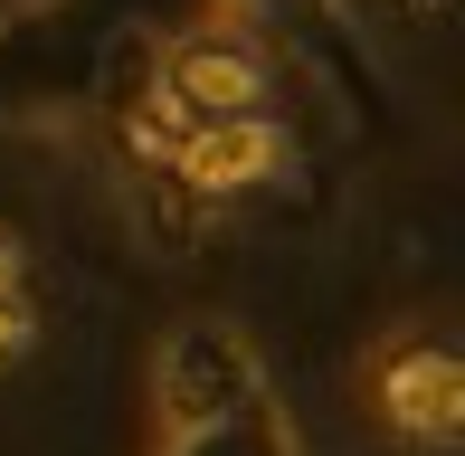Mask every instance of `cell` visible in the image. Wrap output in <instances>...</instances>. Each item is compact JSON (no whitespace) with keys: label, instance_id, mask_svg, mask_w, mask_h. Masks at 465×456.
Masks as SVG:
<instances>
[{"label":"cell","instance_id":"obj_1","mask_svg":"<svg viewBox=\"0 0 465 456\" xmlns=\"http://www.w3.org/2000/svg\"><path fill=\"white\" fill-rule=\"evenodd\" d=\"M257 400H266L257 342H247L238 323H219V314L181 323V333L153 352V447H190V438L228 428Z\"/></svg>","mask_w":465,"mask_h":456},{"label":"cell","instance_id":"obj_2","mask_svg":"<svg viewBox=\"0 0 465 456\" xmlns=\"http://www.w3.org/2000/svg\"><path fill=\"white\" fill-rule=\"evenodd\" d=\"M371 419L390 428L399 447H428V456H447L465 438V362L437 333H409V342H390L371 362Z\"/></svg>","mask_w":465,"mask_h":456},{"label":"cell","instance_id":"obj_3","mask_svg":"<svg viewBox=\"0 0 465 456\" xmlns=\"http://www.w3.org/2000/svg\"><path fill=\"white\" fill-rule=\"evenodd\" d=\"M285 124L276 114H200L190 134L172 143V172H181V191H200V200H238V191H266V181L285 172Z\"/></svg>","mask_w":465,"mask_h":456},{"label":"cell","instance_id":"obj_4","mask_svg":"<svg viewBox=\"0 0 465 456\" xmlns=\"http://www.w3.org/2000/svg\"><path fill=\"white\" fill-rule=\"evenodd\" d=\"M162 105H181V114H257L266 105V57L238 29H190L162 57Z\"/></svg>","mask_w":465,"mask_h":456},{"label":"cell","instance_id":"obj_5","mask_svg":"<svg viewBox=\"0 0 465 456\" xmlns=\"http://www.w3.org/2000/svg\"><path fill=\"white\" fill-rule=\"evenodd\" d=\"M0 295H19V247L0 238Z\"/></svg>","mask_w":465,"mask_h":456}]
</instances>
